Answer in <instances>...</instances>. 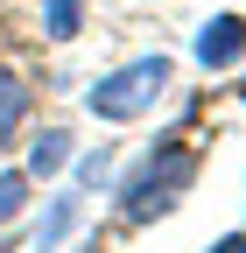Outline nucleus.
<instances>
[{"mask_svg":"<svg viewBox=\"0 0 246 253\" xmlns=\"http://www.w3.org/2000/svg\"><path fill=\"white\" fill-rule=\"evenodd\" d=\"M190 183H197V155L183 148V141H162V148L127 176V190H120V218H127V225H155V218H169V211L183 204Z\"/></svg>","mask_w":246,"mask_h":253,"instance_id":"obj_1","label":"nucleus"},{"mask_svg":"<svg viewBox=\"0 0 246 253\" xmlns=\"http://www.w3.org/2000/svg\"><path fill=\"white\" fill-rule=\"evenodd\" d=\"M169 78H176V63H169V56H134V63H120L113 78L91 84V91H84V106H91V120H113V126H120V120H141V113L169 91Z\"/></svg>","mask_w":246,"mask_h":253,"instance_id":"obj_2","label":"nucleus"},{"mask_svg":"<svg viewBox=\"0 0 246 253\" xmlns=\"http://www.w3.org/2000/svg\"><path fill=\"white\" fill-rule=\"evenodd\" d=\"M239 56H246V14H211L197 28V63L204 71H232Z\"/></svg>","mask_w":246,"mask_h":253,"instance_id":"obj_3","label":"nucleus"},{"mask_svg":"<svg viewBox=\"0 0 246 253\" xmlns=\"http://www.w3.org/2000/svg\"><path fill=\"white\" fill-rule=\"evenodd\" d=\"M64 162H71V134L64 126H42V134L28 141V176H56Z\"/></svg>","mask_w":246,"mask_h":253,"instance_id":"obj_4","label":"nucleus"},{"mask_svg":"<svg viewBox=\"0 0 246 253\" xmlns=\"http://www.w3.org/2000/svg\"><path fill=\"white\" fill-rule=\"evenodd\" d=\"M28 120V84L7 71V63H0V148H7L14 141V126Z\"/></svg>","mask_w":246,"mask_h":253,"instance_id":"obj_5","label":"nucleus"},{"mask_svg":"<svg viewBox=\"0 0 246 253\" xmlns=\"http://www.w3.org/2000/svg\"><path fill=\"white\" fill-rule=\"evenodd\" d=\"M42 28L56 42H71L78 28H84V0H42Z\"/></svg>","mask_w":246,"mask_h":253,"instance_id":"obj_6","label":"nucleus"},{"mask_svg":"<svg viewBox=\"0 0 246 253\" xmlns=\"http://www.w3.org/2000/svg\"><path fill=\"white\" fill-rule=\"evenodd\" d=\"M71 218H78V204H71V197H64V204H56V211H49V218H42V232H36V246H42V253H49V246H56V239H64V232H71Z\"/></svg>","mask_w":246,"mask_h":253,"instance_id":"obj_7","label":"nucleus"},{"mask_svg":"<svg viewBox=\"0 0 246 253\" xmlns=\"http://www.w3.org/2000/svg\"><path fill=\"white\" fill-rule=\"evenodd\" d=\"M21 197H28V176H0V225L21 211Z\"/></svg>","mask_w":246,"mask_h":253,"instance_id":"obj_8","label":"nucleus"},{"mask_svg":"<svg viewBox=\"0 0 246 253\" xmlns=\"http://www.w3.org/2000/svg\"><path fill=\"white\" fill-rule=\"evenodd\" d=\"M204 253H246V232H225L218 246H204Z\"/></svg>","mask_w":246,"mask_h":253,"instance_id":"obj_9","label":"nucleus"}]
</instances>
